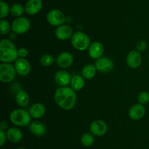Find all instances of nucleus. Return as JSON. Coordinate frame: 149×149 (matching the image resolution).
<instances>
[{"instance_id":"obj_15","label":"nucleus","mask_w":149,"mask_h":149,"mask_svg":"<svg viewBox=\"0 0 149 149\" xmlns=\"http://www.w3.org/2000/svg\"><path fill=\"white\" fill-rule=\"evenodd\" d=\"M29 130L31 133L36 137H42L47 132V127L43 122L40 121H31L30 125L29 126Z\"/></svg>"},{"instance_id":"obj_12","label":"nucleus","mask_w":149,"mask_h":149,"mask_svg":"<svg viewBox=\"0 0 149 149\" xmlns=\"http://www.w3.org/2000/svg\"><path fill=\"white\" fill-rule=\"evenodd\" d=\"M90 131L93 135L103 136L107 132L108 126L103 120H95L90 124Z\"/></svg>"},{"instance_id":"obj_20","label":"nucleus","mask_w":149,"mask_h":149,"mask_svg":"<svg viewBox=\"0 0 149 149\" xmlns=\"http://www.w3.org/2000/svg\"><path fill=\"white\" fill-rule=\"evenodd\" d=\"M7 140L13 143H19L23 138V133L20 129L17 127L9 128L6 131Z\"/></svg>"},{"instance_id":"obj_18","label":"nucleus","mask_w":149,"mask_h":149,"mask_svg":"<svg viewBox=\"0 0 149 149\" xmlns=\"http://www.w3.org/2000/svg\"><path fill=\"white\" fill-rule=\"evenodd\" d=\"M146 114V108L142 104H135L132 105L129 110L128 115L132 120H139L142 118Z\"/></svg>"},{"instance_id":"obj_5","label":"nucleus","mask_w":149,"mask_h":149,"mask_svg":"<svg viewBox=\"0 0 149 149\" xmlns=\"http://www.w3.org/2000/svg\"><path fill=\"white\" fill-rule=\"evenodd\" d=\"M15 68L10 63H1L0 64V81L1 83H8L15 78Z\"/></svg>"},{"instance_id":"obj_21","label":"nucleus","mask_w":149,"mask_h":149,"mask_svg":"<svg viewBox=\"0 0 149 149\" xmlns=\"http://www.w3.org/2000/svg\"><path fill=\"white\" fill-rule=\"evenodd\" d=\"M15 102L17 105L21 108L28 106L30 102V97H29V93L26 91L20 90L15 95Z\"/></svg>"},{"instance_id":"obj_26","label":"nucleus","mask_w":149,"mask_h":149,"mask_svg":"<svg viewBox=\"0 0 149 149\" xmlns=\"http://www.w3.org/2000/svg\"><path fill=\"white\" fill-rule=\"evenodd\" d=\"M54 61H55V58L53 56L48 53L42 55L39 59V62L44 67H49L52 65L54 64Z\"/></svg>"},{"instance_id":"obj_7","label":"nucleus","mask_w":149,"mask_h":149,"mask_svg":"<svg viewBox=\"0 0 149 149\" xmlns=\"http://www.w3.org/2000/svg\"><path fill=\"white\" fill-rule=\"evenodd\" d=\"M47 21L52 26H59L65 21V15L61 10L52 9L47 14Z\"/></svg>"},{"instance_id":"obj_1","label":"nucleus","mask_w":149,"mask_h":149,"mask_svg":"<svg viewBox=\"0 0 149 149\" xmlns=\"http://www.w3.org/2000/svg\"><path fill=\"white\" fill-rule=\"evenodd\" d=\"M54 99L57 105L61 109L69 110L75 106L77 102V94L75 91L73 90L71 87H59L55 91Z\"/></svg>"},{"instance_id":"obj_9","label":"nucleus","mask_w":149,"mask_h":149,"mask_svg":"<svg viewBox=\"0 0 149 149\" xmlns=\"http://www.w3.org/2000/svg\"><path fill=\"white\" fill-rule=\"evenodd\" d=\"M95 66L98 72L106 73L109 72L113 70L114 64H113V61L109 57L102 56L96 60Z\"/></svg>"},{"instance_id":"obj_24","label":"nucleus","mask_w":149,"mask_h":149,"mask_svg":"<svg viewBox=\"0 0 149 149\" xmlns=\"http://www.w3.org/2000/svg\"><path fill=\"white\" fill-rule=\"evenodd\" d=\"M24 12H26L25 7H23L20 3H15L10 7V13L12 15L16 18L21 17Z\"/></svg>"},{"instance_id":"obj_31","label":"nucleus","mask_w":149,"mask_h":149,"mask_svg":"<svg viewBox=\"0 0 149 149\" xmlns=\"http://www.w3.org/2000/svg\"><path fill=\"white\" fill-rule=\"evenodd\" d=\"M137 51L139 52H143L147 49V42L144 40H141L138 42L136 45Z\"/></svg>"},{"instance_id":"obj_32","label":"nucleus","mask_w":149,"mask_h":149,"mask_svg":"<svg viewBox=\"0 0 149 149\" xmlns=\"http://www.w3.org/2000/svg\"><path fill=\"white\" fill-rule=\"evenodd\" d=\"M7 139V133L4 130H0V146H3Z\"/></svg>"},{"instance_id":"obj_3","label":"nucleus","mask_w":149,"mask_h":149,"mask_svg":"<svg viewBox=\"0 0 149 149\" xmlns=\"http://www.w3.org/2000/svg\"><path fill=\"white\" fill-rule=\"evenodd\" d=\"M31 116L29 111L19 108L15 109L10 114V121L17 127H28L31 123Z\"/></svg>"},{"instance_id":"obj_27","label":"nucleus","mask_w":149,"mask_h":149,"mask_svg":"<svg viewBox=\"0 0 149 149\" xmlns=\"http://www.w3.org/2000/svg\"><path fill=\"white\" fill-rule=\"evenodd\" d=\"M12 30V25L10 22L4 19L0 20V32L2 35L8 34Z\"/></svg>"},{"instance_id":"obj_19","label":"nucleus","mask_w":149,"mask_h":149,"mask_svg":"<svg viewBox=\"0 0 149 149\" xmlns=\"http://www.w3.org/2000/svg\"><path fill=\"white\" fill-rule=\"evenodd\" d=\"M29 112L31 118H34V119H39L45 115V112H46V108L42 103L36 102V103L33 104L30 107Z\"/></svg>"},{"instance_id":"obj_2","label":"nucleus","mask_w":149,"mask_h":149,"mask_svg":"<svg viewBox=\"0 0 149 149\" xmlns=\"http://www.w3.org/2000/svg\"><path fill=\"white\" fill-rule=\"evenodd\" d=\"M17 50L11 39H1L0 42V61L2 63L15 62L18 58Z\"/></svg>"},{"instance_id":"obj_13","label":"nucleus","mask_w":149,"mask_h":149,"mask_svg":"<svg viewBox=\"0 0 149 149\" xmlns=\"http://www.w3.org/2000/svg\"><path fill=\"white\" fill-rule=\"evenodd\" d=\"M55 34L58 39L62 41L68 40L74 34L72 28L66 24H62L55 29Z\"/></svg>"},{"instance_id":"obj_35","label":"nucleus","mask_w":149,"mask_h":149,"mask_svg":"<svg viewBox=\"0 0 149 149\" xmlns=\"http://www.w3.org/2000/svg\"><path fill=\"white\" fill-rule=\"evenodd\" d=\"M148 61H149V56H148Z\"/></svg>"},{"instance_id":"obj_11","label":"nucleus","mask_w":149,"mask_h":149,"mask_svg":"<svg viewBox=\"0 0 149 149\" xmlns=\"http://www.w3.org/2000/svg\"><path fill=\"white\" fill-rule=\"evenodd\" d=\"M74 60V56L71 53L63 51L57 56L56 64L61 68L66 69L72 65Z\"/></svg>"},{"instance_id":"obj_30","label":"nucleus","mask_w":149,"mask_h":149,"mask_svg":"<svg viewBox=\"0 0 149 149\" xmlns=\"http://www.w3.org/2000/svg\"><path fill=\"white\" fill-rule=\"evenodd\" d=\"M17 54H18V58H26L29 56V51L26 48H20L17 50Z\"/></svg>"},{"instance_id":"obj_17","label":"nucleus","mask_w":149,"mask_h":149,"mask_svg":"<svg viewBox=\"0 0 149 149\" xmlns=\"http://www.w3.org/2000/svg\"><path fill=\"white\" fill-rule=\"evenodd\" d=\"M42 6V0H28L25 5L26 13L30 15H34L41 11Z\"/></svg>"},{"instance_id":"obj_34","label":"nucleus","mask_w":149,"mask_h":149,"mask_svg":"<svg viewBox=\"0 0 149 149\" xmlns=\"http://www.w3.org/2000/svg\"><path fill=\"white\" fill-rule=\"evenodd\" d=\"M17 149H26V148H23V147H20V148H18Z\"/></svg>"},{"instance_id":"obj_16","label":"nucleus","mask_w":149,"mask_h":149,"mask_svg":"<svg viewBox=\"0 0 149 149\" xmlns=\"http://www.w3.org/2000/svg\"><path fill=\"white\" fill-rule=\"evenodd\" d=\"M55 81L61 87L67 86L71 83L72 77L65 70H59L57 72L54 76Z\"/></svg>"},{"instance_id":"obj_8","label":"nucleus","mask_w":149,"mask_h":149,"mask_svg":"<svg viewBox=\"0 0 149 149\" xmlns=\"http://www.w3.org/2000/svg\"><path fill=\"white\" fill-rule=\"evenodd\" d=\"M15 68L17 74L22 77H26L29 75L31 70V66L30 62L26 58H18L15 61Z\"/></svg>"},{"instance_id":"obj_22","label":"nucleus","mask_w":149,"mask_h":149,"mask_svg":"<svg viewBox=\"0 0 149 149\" xmlns=\"http://www.w3.org/2000/svg\"><path fill=\"white\" fill-rule=\"evenodd\" d=\"M70 85H71V88L73 90L75 91H79L84 88V85H85V80H84V78L82 77V75L75 74L71 78Z\"/></svg>"},{"instance_id":"obj_23","label":"nucleus","mask_w":149,"mask_h":149,"mask_svg":"<svg viewBox=\"0 0 149 149\" xmlns=\"http://www.w3.org/2000/svg\"><path fill=\"white\" fill-rule=\"evenodd\" d=\"M97 69L93 64H87L81 70V75L86 80H90L95 76Z\"/></svg>"},{"instance_id":"obj_10","label":"nucleus","mask_w":149,"mask_h":149,"mask_svg":"<svg viewBox=\"0 0 149 149\" xmlns=\"http://www.w3.org/2000/svg\"><path fill=\"white\" fill-rule=\"evenodd\" d=\"M126 62L128 67L131 69H137L139 67L142 63V56L141 52L137 50L131 51L127 56Z\"/></svg>"},{"instance_id":"obj_33","label":"nucleus","mask_w":149,"mask_h":149,"mask_svg":"<svg viewBox=\"0 0 149 149\" xmlns=\"http://www.w3.org/2000/svg\"><path fill=\"white\" fill-rule=\"evenodd\" d=\"M0 127H1V130H6L7 129V124L4 121H2L0 124Z\"/></svg>"},{"instance_id":"obj_36","label":"nucleus","mask_w":149,"mask_h":149,"mask_svg":"<svg viewBox=\"0 0 149 149\" xmlns=\"http://www.w3.org/2000/svg\"><path fill=\"white\" fill-rule=\"evenodd\" d=\"M1 1H4V0H1Z\"/></svg>"},{"instance_id":"obj_6","label":"nucleus","mask_w":149,"mask_h":149,"mask_svg":"<svg viewBox=\"0 0 149 149\" xmlns=\"http://www.w3.org/2000/svg\"><path fill=\"white\" fill-rule=\"evenodd\" d=\"M31 27V22L27 18H16L12 23V31L16 34H23L26 33Z\"/></svg>"},{"instance_id":"obj_14","label":"nucleus","mask_w":149,"mask_h":149,"mask_svg":"<svg viewBox=\"0 0 149 149\" xmlns=\"http://www.w3.org/2000/svg\"><path fill=\"white\" fill-rule=\"evenodd\" d=\"M104 51V46L101 42H94L90 44L88 48V53L90 58L97 60L103 56Z\"/></svg>"},{"instance_id":"obj_29","label":"nucleus","mask_w":149,"mask_h":149,"mask_svg":"<svg viewBox=\"0 0 149 149\" xmlns=\"http://www.w3.org/2000/svg\"><path fill=\"white\" fill-rule=\"evenodd\" d=\"M138 102L140 104L146 105L149 102V93L147 91H141L138 95Z\"/></svg>"},{"instance_id":"obj_28","label":"nucleus","mask_w":149,"mask_h":149,"mask_svg":"<svg viewBox=\"0 0 149 149\" xmlns=\"http://www.w3.org/2000/svg\"><path fill=\"white\" fill-rule=\"evenodd\" d=\"M0 8H1L0 18L4 19L10 13V7L8 5V4L6 1H0Z\"/></svg>"},{"instance_id":"obj_4","label":"nucleus","mask_w":149,"mask_h":149,"mask_svg":"<svg viewBox=\"0 0 149 149\" xmlns=\"http://www.w3.org/2000/svg\"><path fill=\"white\" fill-rule=\"evenodd\" d=\"M71 42L73 48L76 50L84 51L90 47V39L87 34L82 32H76L71 37Z\"/></svg>"},{"instance_id":"obj_25","label":"nucleus","mask_w":149,"mask_h":149,"mask_svg":"<svg viewBox=\"0 0 149 149\" xmlns=\"http://www.w3.org/2000/svg\"><path fill=\"white\" fill-rule=\"evenodd\" d=\"M95 141L94 136L92 133H84L81 137V143L85 147H90Z\"/></svg>"}]
</instances>
